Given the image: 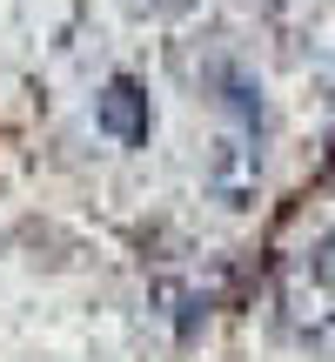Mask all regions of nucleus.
I'll use <instances>...</instances> for the list:
<instances>
[{"mask_svg": "<svg viewBox=\"0 0 335 362\" xmlns=\"http://www.w3.org/2000/svg\"><path fill=\"white\" fill-rule=\"evenodd\" d=\"M141 7H148V13H161V21H181L194 0H141Z\"/></svg>", "mask_w": 335, "mask_h": 362, "instance_id": "423d86ee", "label": "nucleus"}, {"mask_svg": "<svg viewBox=\"0 0 335 362\" xmlns=\"http://www.w3.org/2000/svg\"><path fill=\"white\" fill-rule=\"evenodd\" d=\"M302 262H309V269H315V275H322V282L335 288V228H329V235H322V242H315V248H309Z\"/></svg>", "mask_w": 335, "mask_h": 362, "instance_id": "39448f33", "label": "nucleus"}, {"mask_svg": "<svg viewBox=\"0 0 335 362\" xmlns=\"http://www.w3.org/2000/svg\"><path fill=\"white\" fill-rule=\"evenodd\" d=\"M208 88H215V101L228 107L242 128H261V81L248 74V67H235V61H215L208 67Z\"/></svg>", "mask_w": 335, "mask_h": 362, "instance_id": "20e7f679", "label": "nucleus"}, {"mask_svg": "<svg viewBox=\"0 0 335 362\" xmlns=\"http://www.w3.org/2000/svg\"><path fill=\"white\" fill-rule=\"evenodd\" d=\"M201 188L215 194L228 215L255 208V194H261V148L248 141V134H221V141L208 148V161H201Z\"/></svg>", "mask_w": 335, "mask_h": 362, "instance_id": "f257e3e1", "label": "nucleus"}, {"mask_svg": "<svg viewBox=\"0 0 335 362\" xmlns=\"http://www.w3.org/2000/svg\"><path fill=\"white\" fill-rule=\"evenodd\" d=\"M94 128L107 134V141H148V128H155V107H148V88L128 74H114L101 94H94Z\"/></svg>", "mask_w": 335, "mask_h": 362, "instance_id": "7ed1b4c3", "label": "nucleus"}, {"mask_svg": "<svg viewBox=\"0 0 335 362\" xmlns=\"http://www.w3.org/2000/svg\"><path fill=\"white\" fill-rule=\"evenodd\" d=\"M282 322H288V336H302V342H322L335 336V288L322 282V275L309 269V262H295V269L282 275Z\"/></svg>", "mask_w": 335, "mask_h": 362, "instance_id": "f03ea898", "label": "nucleus"}]
</instances>
